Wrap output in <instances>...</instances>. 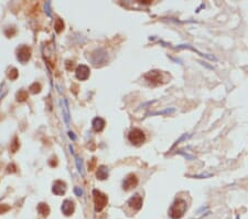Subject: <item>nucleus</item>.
Returning <instances> with one entry per match:
<instances>
[{"label":"nucleus","mask_w":248,"mask_h":219,"mask_svg":"<svg viewBox=\"0 0 248 219\" xmlns=\"http://www.w3.org/2000/svg\"><path fill=\"white\" fill-rule=\"evenodd\" d=\"M186 208H188L186 201L184 200V199L179 198L177 199V200L173 203V205L171 206V208L169 210V215L173 219H180L186 211Z\"/></svg>","instance_id":"1"},{"label":"nucleus","mask_w":248,"mask_h":219,"mask_svg":"<svg viewBox=\"0 0 248 219\" xmlns=\"http://www.w3.org/2000/svg\"><path fill=\"white\" fill-rule=\"evenodd\" d=\"M93 195H94L95 209H96V211H101L107 205V201H108L107 196L97 189H95L94 192H93Z\"/></svg>","instance_id":"2"},{"label":"nucleus","mask_w":248,"mask_h":219,"mask_svg":"<svg viewBox=\"0 0 248 219\" xmlns=\"http://www.w3.org/2000/svg\"><path fill=\"white\" fill-rule=\"evenodd\" d=\"M128 138H129V141L133 144H135V145H139V144H142V143L145 142V133L142 132L141 130H139V128H133V130L130 131L129 135H128Z\"/></svg>","instance_id":"3"},{"label":"nucleus","mask_w":248,"mask_h":219,"mask_svg":"<svg viewBox=\"0 0 248 219\" xmlns=\"http://www.w3.org/2000/svg\"><path fill=\"white\" fill-rule=\"evenodd\" d=\"M17 56H18V60L20 62L26 63L27 61H29L30 56H31V49L27 45L21 47L17 52Z\"/></svg>","instance_id":"4"},{"label":"nucleus","mask_w":248,"mask_h":219,"mask_svg":"<svg viewBox=\"0 0 248 219\" xmlns=\"http://www.w3.org/2000/svg\"><path fill=\"white\" fill-rule=\"evenodd\" d=\"M76 77H77V79H80V80H82V81L86 80V79L89 77L88 66H86V65H84V64L78 65L76 69Z\"/></svg>","instance_id":"5"},{"label":"nucleus","mask_w":248,"mask_h":219,"mask_svg":"<svg viewBox=\"0 0 248 219\" xmlns=\"http://www.w3.org/2000/svg\"><path fill=\"white\" fill-rule=\"evenodd\" d=\"M137 184H138V178L136 177V175L130 174L124 181V189L126 190L131 189V188L137 186Z\"/></svg>","instance_id":"6"},{"label":"nucleus","mask_w":248,"mask_h":219,"mask_svg":"<svg viewBox=\"0 0 248 219\" xmlns=\"http://www.w3.org/2000/svg\"><path fill=\"white\" fill-rule=\"evenodd\" d=\"M53 192L57 196H62L65 194V190H66V184L62 181H56L53 185V188H52Z\"/></svg>","instance_id":"7"},{"label":"nucleus","mask_w":248,"mask_h":219,"mask_svg":"<svg viewBox=\"0 0 248 219\" xmlns=\"http://www.w3.org/2000/svg\"><path fill=\"white\" fill-rule=\"evenodd\" d=\"M145 77L148 81H150V82H152V83H156V84L161 83V81H162V74L160 73L159 71L149 72V73L146 74Z\"/></svg>","instance_id":"8"},{"label":"nucleus","mask_w":248,"mask_h":219,"mask_svg":"<svg viewBox=\"0 0 248 219\" xmlns=\"http://www.w3.org/2000/svg\"><path fill=\"white\" fill-rule=\"evenodd\" d=\"M128 205L133 210H139L142 207V198L139 195H135L133 198H130V200L128 201Z\"/></svg>","instance_id":"9"},{"label":"nucleus","mask_w":248,"mask_h":219,"mask_svg":"<svg viewBox=\"0 0 248 219\" xmlns=\"http://www.w3.org/2000/svg\"><path fill=\"white\" fill-rule=\"evenodd\" d=\"M62 211L65 216H71L72 214L74 213V203L73 201L66 199L62 205Z\"/></svg>","instance_id":"10"},{"label":"nucleus","mask_w":248,"mask_h":219,"mask_svg":"<svg viewBox=\"0 0 248 219\" xmlns=\"http://www.w3.org/2000/svg\"><path fill=\"white\" fill-rule=\"evenodd\" d=\"M93 127L96 132H101V131L104 130L105 127V121H104L102 117H96V119L93 121Z\"/></svg>","instance_id":"11"},{"label":"nucleus","mask_w":248,"mask_h":219,"mask_svg":"<svg viewBox=\"0 0 248 219\" xmlns=\"http://www.w3.org/2000/svg\"><path fill=\"white\" fill-rule=\"evenodd\" d=\"M38 211L42 217H46L47 215L50 214V208H49V206H47L46 204L41 203V204H39L38 206Z\"/></svg>","instance_id":"12"},{"label":"nucleus","mask_w":248,"mask_h":219,"mask_svg":"<svg viewBox=\"0 0 248 219\" xmlns=\"http://www.w3.org/2000/svg\"><path fill=\"white\" fill-rule=\"evenodd\" d=\"M97 178L98 179H106L107 177H108V171H107V168L105 167V166H101L99 168H98L97 171Z\"/></svg>","instance_id":"13"},{"label":"nucleus","mask_w":248,"mask_h":219,"mask_svg":"<svg viewBox=\"0 0 248 219\" xmlns=\"http://www.w3.org/2000/svg\"><path fill=\"white\" fill-rule=\"evenodd\" d=\"M27 99H28V92L24 91V90H21L18 94H17V100H18L19 102H24Z\"/></svg>","instance_id":"14"},{"label":"nucleus","mask_w":248,"mask_h":219,"mask_svg":"<svg viewBox=\"0 0 248 219\" xmlns=\"http://www.w3.org/2000/svg\"><path fill=\"white\" fill-rule=\"evenodd\" d=\"M63 29H64V22H63V20H61V19H56V21H55L56 32H61Z\"/></svg>","instance_id":"15"},{"label":"nucleus","mask_w":248,"mask_h":219,"mask_svg":"<svg viewBox=\"0 0 248 219\" xmlns=\"http://www.w3.org/2000/svg\"><path fill=\"white\" fill-rule=\"evenodd\" d=\"M19 149V141L17 137H15V139H13V142H12L11 146H10V151L12 152V153H15V152Z\"/></svg>","instance_id":"16"},{"label":"nucleus","mask_w":248,"mask_h":219,"mask_svg":"<svg viewBox=\"0 0 248 219\" xmlns=\"http://www.w3.org/2000/svg\"><path fill=\"white\" fill-rule=\"evenodd\" d=\"M18 75H19V72H18V70L17 69H12L11 71H9V73H8V77H9L10 80H15L17 77H18Z\"/></svg>","instance_id":"17"},{"label":"nucleus","mask_w":248,"mask_h":219,"mask_svg":"<svg viewBox=\"0 0 248 219\" xmlns=\"http://www.w3.org/2000/svg\"><path fill=\"white\" fill-rule=\"evenodd\" d=\"M30 91L32 92V93H39V92L41 91V85H40V83H33L32 85L30 86Z\"/></svg>","instance_id":"18"},{"label":"nucleus","mask_w":248,"mask_h":219,"mask_svg":"<svg viewBox=\"0 0 248 219\" xmlns=\"http://www.w3.org/2000/svg\"><path fill=\"white\" fill-rule=\"evenodd\" d=\"M15 32H17V31H15V28H10V29H8V30H6V36L8 37V38H10V37H13L15 34Z\"/></svg>","instance_id":"19"},{"label":"nucleus","mask_w":248,"mask_h":219,"mask_svg":"<svg viewBox=\"0 0 248 219\" xmlns=\"http://www.w3.org/2000/svg\"><path fill=\"white\" fill-rule=\"evenodd\" d=\"M15 171H17V167H15V164H11V165H9L7 167V172L8 173H15Z\"/></svg>","instance_id":"20"},{"label":"nucleus","mask_w":248,"mask_h":219,"mask_svg":"<svg viewBox=\"0 0 248 219\" xmlns=\"http://www.w3.org/2000/svg\"><path fill=\"white\" fill-rule=\"evenodd\" d=\"M9 209V206H6V205H0V214L5 213L7 210Z\"/></svg>","instance_id":"21"},{"label":"nucleus","mask_w":248,"mask_h":219,"mask_svg":"<svg viewBox=\"0 0 248 219\" xmlns=\"http://www.w3.org/2000/svg\"><path fill=\"white\" fill-rule=\"evenodd\" d=\"M74 66V62H71V61H67L66 62V68H67V70H72Z\"/></svg>","instance_id":"22"},{"label":"nucleus","mask_w":248,"mask_h":219,"mask_svg":"<svg viewBox=\"0 0 248 219\" xmlns=\"http://www.w3.org/2000/svg\"><path fill=\"white\" fill-rule=\"evenodd\" d=\"M95 164H96V160H95V158H94V160H92V164L89 165V169H91V171H92V169L94 168V165H95Z\"/></svg>","instance_id":"23"},{"label":"nucleus","mask_w":248,"mask_h":219,"mask_svg":"<svg viewBox=\"0 0 248 219\" xmlns=\"http://www.w3.org/2000/svg\"><path fill=\"white\" fill-rule=\"evenodd\" d=\"M76 194L77 195H82V190H80V189H76Z\"/></svg>","instance_id":"24"}]
</instances>
